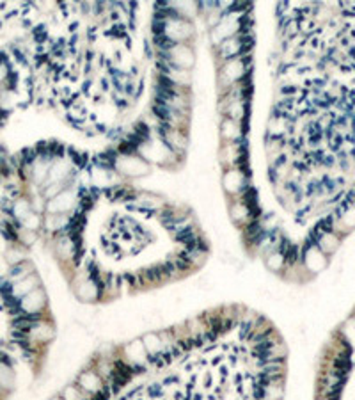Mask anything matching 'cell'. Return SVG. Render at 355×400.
<instances>
[{"instance_id": "cell-5", "label": "cell", "mask_w": 355, "mask_h": 400, "mask_svg": "<svg viewBox=\"0 0 355 400\" xmlns=\"http://www.w3.org/2000/svg\"><path fill=\"white\" fill-rule=\"evenodd\" d=\"M329 265V256L322 253L318 247L311 244L306 251H304V267L309 274H318L323 272Z\"/></svg>"}, {"instance_id": "cell-12", "label": "cell", "mask_w": 355, "mask_h": 400, "mask_svg": "<svg viewBox=\"0 0 355 400\" xmlns=\"http://www.w3.org/2000/svg\"><path fill=\"white\" fill-rule=\"evenodd\" d=\"M222 185L227 192H240L245 187V176L238 171H229L224 175Z\"/></svg>"}, {"instance_id": "cell-2", "label": "cell", "mask_w": 355, "mask_h": 400, "mask_svg": "<svg viewBox=\"0 0 355 400\" xmlns=\"http://www.w3.org/2000/svg\"><path fill=\"white\" fill-rule=\"evenodd\" d=\"M11 59L0 54V114L8 113L18 100V91L11 88Z\"/></svg>"}, {"instance_id": "cell-19", "label": "cell", "mask_w": 355, "mask_h": 400, "mask_svg": "<svg viewBox=\"0 0 355 400\" xmlns=\"http://www.w3.org/2000/svg\"><path fill=\"white\" fill-rule=\"evenodd\" d=\"M236 144H226V148L222 150V159L231 162V160L236 159Z\"/></svg>"}, {"instance_id": "cell-13", "label": "cell", "mask_w": 355, "mask_h": 400, "mask_svg": "<svg viewBox=\"0 0 355 400\" xmlns=\"http://www.w3.org/2000/svg\"><path fill=\"white\" fill-rule=\"evenodd\" d=\"M265 265L269 269L270 272H282L286 271V267H288V262H286L285 254L281 251H274L270 253L267 258H265Z\"/></svg>"}, {"instance_id": "cell-11", "label": "cell", "mask_w": 355, "mask_h": 400, "mask_svg": "<svg viewBox=\"0 0 355 400\" xmlns=\"http://www.w3.org/2000/svg\"><path fill=\"white\" fill-rule=\"evenodd\" d=\"M45 292L41 288H36L30 294H27L25 297H21V308L27 313H36L45 306Z\"/></svg>"}, {"instance_id": "cell-16", "label": "cell", "mask_w": 355, "mask_h": 400, "mask_svg": "<svg viewBox=\"0 0 355 400\" xmlns=\"http://www.w3.org/2000/svg\"><path fill=\"white\" fill-rule=\"evenodd\" d=\"M229 213H231V219L235 222H242L247 219L249 216V209L247 204L244 201H236V203L231 204V209H229Z\"/></svg>"}, {"instance_id": "cell-18", "label": "cell", "mask_w": 355, "mask_h": 400, "mask_svg": "<svg viewBox=\"0 0 355 400\" xmlns=\"http://www.w3.org/2000/svg\"><path fill=\"white\" fill-rule=\"evenodd\" d=\"M222 133L224 137L229 139V141H235V139H238L240 132H238V126H236V123L233 120H226L222 123Z\"/></svg>"}, {"instance_id": "cell-3", "label": "cell", "mask_w": 355, "mask_h": 400, "mask_svg": "<svg viewBox=\"0 0 355 400\" xmlns=\"http://www.w3.org/2000/svg\"><path fill=\"white\" fill-rule=\"evenodd\" d=\"M124 358L128 359L130 367H144L148 365V361L151 359V356L148 354L146 350L144 342H142L141 336L132 338L126 345H124Z\"/></svg>"}, {"instance_id": "cell-17", "label": "cell", "mask_w": 355, "mask_h": 400, "mask_svg": "<svg viewBox=\"0 0 355 400\" xmlns=\"http://www.w3.org/2000/svg\"><path fill=\"white\" fill-rule=\"evenodd\" d=\"M242 50V43H240L238 38H229L226 39V43L222 45V55L224 57H233L238 52Z\"/></svg>"}, {"instance_id": "cell-8", "label": "cell", "mask_w": 355, "mask_h": 400, "mask_svg": "<svg viewBox=\"0 0 355 400\" xmlns=\"http://www.w3.org/2000/svg\"><path fill=\"white\" fill-rule=\"evenodd\" d=\"M141 338L151 359L158 358L160 354H166V345L162 342L160 331H146V333L141 334Z\"/></svg>"}, {"instance_id": "cell-1", "label": "cell", "mask_w": 355, "mask_h": 400, "mask_svg": "<svg viewBox=\"0 0 355 400\" xmlns=\"http://www.w3.org/2000/svg\"><path fill=\"white\" fill-rule=\"evenodd\" d=\"M331 356L336 374L329 379L327 393L314 397V400H355V315L345 324L343 334Z\"/></svg>"}, {"instance_id": "cell-10", "label": "cell", "mask_w": 355, "mask_h": 400, "mask_svg": "<svg viewBox=\"0 0 355 400\" xmlns=\"http://www.w3.org/2000/svg\"><path fill=\"white\" fill-rule=\"evenodd\" d=\"M169 54H171V61H173L176 66H192V64H194V55H192V52H190L186 46L171 43Z\"/></svg>"}, {"instance_id": "cell-7", "label": "cell", "mask_w": 355, "mask_h": 400, "mask_svg": "<svg viewBox=\"0 0 355 400\" xmlns=\"http://www.w3.org/2000/svg\"><path fill=\"white\" fill-rule=\"evenodd\" d=\"M75 207V192L71 191H62L61 194L54 198L46 204V210L50 212V216H61V213H66L68 210H71Z\"/></svg>"}, {"instance_id": "cell-4", "label": "cell", "mask_w": 355, "mask_h": 400, "mask_svg": "<svg viewBox=\"0 0 355 400\" xmlns=\"http://www.w3.org/2000/svg\"><path fill=\"white\" fill-rule=\"evenodd\" d=\"M77 386L82 390L86 395H99L105 390V379L96 370H84L77 377Z\"/></svg>"}, {"instance_id": "cell-15", "label": "cell", "mask_w": 355, "mask_h": 400, "mask_svg": "<svg viewBox=\"0 0 355 400\" xmlns=\"http://www.w3.org/2000/svg\"><path fill=\"white\" fill-rule=\"evenodd\" d=\"M57 251L61 254L62 260H70L73 258L75 254V242L71 240L70 237H62L61 240L57 242Z\"/></svg>"}, {"instance_id": "cell-9", "label": "cell", "mask_w": 355, "mask_h": 400, "mask_svg": "<svg viewBox=\"0 0 355 400\" xmlns=\"http://www.w3.org/2000/svg\"><path fill=\"white\" fill-rule=\"evenodd\" d=\"M117 169L124 175L130 176H141L148 171V166L146 162H142L141 159H137V157H121L117 160Z\"/></svg>"}, {"instance_id": "cell-14", "label": "cell", "mask_w": 355, "mask_h": 400, "mask_svg": "<svg viewBox=\"0 0 355 400\" xmlns=\"http://www.w3.org/2000/svg\"><path fill=\"white\" fill-rule=\"evenodd\" d=\"M224 73H226L227 80H231L233 82V80H236L238 77H242L245 73L244 63H242V61H238V59H231V63H227Z\"/></svg>"}, {"instance_id": "cell-6", "label": "cell", "mask_w": 355, "mask_h": 400, "mask_svg": "<svg viewBox=\"0 0 355 400\" xmlns=\"http://www.w3.org/2000/svg\"><path fill=\"white\" fill-rule=\"evenodd\" d=\"M75 287H77V297L82 301L84 305H91V303H95L99 297V292H102L99 285L96 283L93 278H89V276L79 278L77 283H75Z\"/></svg>"}]
</instances>
